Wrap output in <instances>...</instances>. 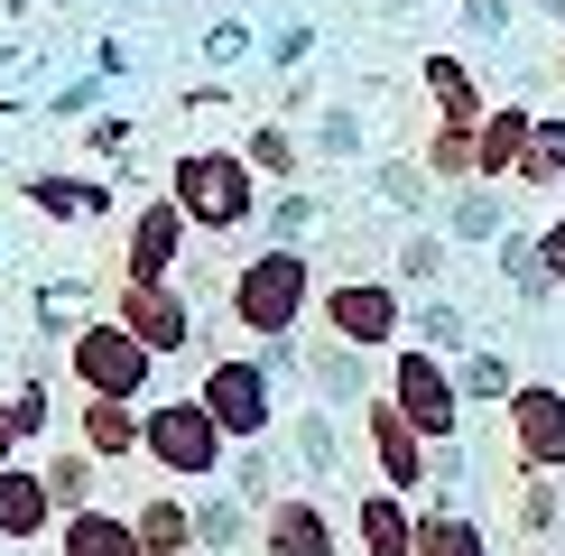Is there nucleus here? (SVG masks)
<instances>
[{
  "mask_svg": "<svg viewBox=\"0 0 565 556\" xmlns=\"http://www.w3.org/2000/svg\"><path fill=\"white\" fill-rule=\"evenodd\" d=\"M520 195H556L565 185V111H537V130H529V158H520Z\"/></svg>",
  "mask_w": 565,
  "mask_h": 556,
  "instance_id": "nucleus-28",
  "label": "nucleus"
},
{
  "mask_svg": "<svg viewBox=\"0 0 565 556\" xmlns=\"http://www.w3.org/2000/svg\"><path fill=\"white\" fill-rule=\"evenodd\" d=\"M417 158H427V177L455 195V185L482 177V121H427V139H417Z\"/></svg>",
  "mask_w": 565,
  "mask_h": 556,
  "instance_id": "nucleus-20",
  "label": "nucleus"
},
{
  "mask_svg": "<svg viewBox=\"0 0 565 556\" xmlns=\"http://www.w3.org/2000/svg\"><path fill=\"white\" fill-rule=\"evenodd\" d=\"M371 353H352V343H334V334H316L306 343V381L324 389V399H343V408H362V399H381L371 389V371H362Z\"/></svg>",
  "mask_w": 565,
  "mask_h": 556,
  "instance_id": "nucleus-22",
  "label": "nucleus"
},
{
  "mask_svg": "<svg viewBox=\"0 0 565 556\" xmlns=\"http://www.w3.org/2000/svg\"><path fill=\"white\" fill-rule=\"evenodd\" d=\"M537 10H547V19H556V29H565V0H537Z\"/></svg>",
  "mask_w": 565,
  "mask_h": 556,
  "instance_id": "nucleus-43",
  "label": "nucleus"
},
{
  "mask_svg": "<svg viewBox=\"0 0 565 556\" xmlns=\"http://www.w3.org/2000/svg\"><path fill=\"white\" fill-rule=\"evenodd\" d=\"M168 195L185 204L195 232H250L269 214V185H260V168H250L242 149H185L168 168Z\"/></svg>",
  "mask_w": 565,
  "mask_h": 556,
  "instance_id": "nucleus-2",
  "label": "nucleus"
},
{
  "mask_svg": "<svg viewBox=\"0 0 565 556\" xmlns=\"http://www.w3.org/2000/svg\"><path fill=\"white\" fill-rule=\"evenodd\" d=\"M111 316H121V324H130L139 343H149L158 362L195 343V297H185L177 278H158V288H149V278H121V297H111Z\"/></svg>",
  "mask_w": 565,
  "mask_h": 556,
  "instance_id": "nucleus-9",
  "label": "nucleus"
},
{
  "mask_svg": "<svg viewBox=\"0 0 565 556\" xmlns=\"http://www.w3.org/2000/svg\"><path fill=\"white\" fill-rule=\"evenodd\" d=\"M510 19H520V0H463V29L473 38H501Z\"/></svg>",
  "mask_w": 565,
  "mask_h": 556,
  "instance_id": "nucleus-38",
  "label": "nucleus"
},
{
  "mask_svg": "<svg viewBox=\"0 0 565 556\" xmlns=\"http://www.w3.org/2000/svg\"><path fill=\"white\" fill-rule=\"evenodd\" d=\"M65 371H75L84 399H149L158 353L130 334L121 316H93V324H75V334H65Z\"/></svg>",
  "mask_w": 565,
  "mask_h": 556,
  "instance_id": "nucleus-7",
  "label": "nucleus"
},
{
  "mask_svg": "<svg viewBox=\"0 0 565 556\" xmlns=\"http://www.w3.org/2000/svg\"><path fill=\"white\" fill-rule=\"evenodd\" d=\"M46 492H56V520H75V510H93V492H103V463H93L84 446L46 455Z\"/></svg>",
  "mask_w": 565,
  "mask_h": 556,
  "instance_id": "nucleus-32",
  "label": "nucleus"
},
{
  "mask_svg": "<svg viewBox=\"0 0 565 556\" xmlns=\"http://www.w3.org/2000/svg\"><path fill=\"white\" fill-rule=\"evenodd\" d=\"M10 417H19V436H46V389L29 381V389H19V399H10Z\"/></svg>",
  "mask_w": 565,
  "mask_h": 556,
  "instance_id": "nucleus-39",
  "label": "nucleus"
},
{
  "mask_svg": "<svg viewBox=\"0 0 565 556\" xmlns=\"http://www.w3.org/2000/svg\"><path fill=\"white\" fill-rule=\"evenodd\" d=\"M139 455H149L168 482H223V473H232V436L214 427V408H204L195 389L149 408V436H139Z\"/></svg>",
  "mask_w": 565,
  "mask_h": 556,
  "instance_id": "nucleus-6",
  "label": "nucleus"
},
{
  "mask_svg": "<svg viewBox=\"0 0 565 556\" xmlns=\"http://www.w3.org/2000/svg\"><path fill=\"white\" fill-rule=\"evenodd\" d=\"M139 436H149V399H84L75 408V446L93 463H130Z\"/></svg>",
  "mask_w": 565,
  "mask_h": 556,
  "instance_id": "nucleus-16",
  "label": "nucleus"
},
{
  "mask_svg": "<svg viewBox=\"0 0 565 556\" xmlns=\"http://www.w3.org/2000/svg\"><path fill=\"white\" fill-rule=\"evenodd\" d=\"M491 260H501V278H510V297H520V307H556V278H547V260H537V232H501V242H491Z\"/></svg>",
  "mask_w": 565,
  "mask_h": 556,
  "instance_id": "nucleus-26",
  "label": "nucleus"
},
{
  "mask_svg": "<svg viewBox=\"0 0 565 556\" xmlns=\"http://www.w3.org/2000/svg\"><path fill=\"white\" fill-rule=\"evenodd\" d=\"M417 93H427L436 121H482V111H491L473 56H455V46H427V56H417Z\"/></svg>",
  "mask_w": 565,
  "mask_h": 556,
  "instance_id": "nucleus-15",
  "label": "nucleus"
},
{
  "mask_svg": "<svg viewBox=\"0 0 565 556\" xmlns=\"http://www.w3.org/2000/svg\"><path fill=\"white\" fill-rule=\"evenodd\" d=\"M537 260H547V278L565 288V214H556V223H537Z\"/></svg>",
  "mask_w": 565,
  "mask_h": 556,
  "instance_id": "nucleus-40",
  "label": "nucleus"
},
{
  "mask_svg": "<svg viewBox=\"0 0 565 556\" xmlns=\"http://www.w3.org/2000/svg\"><path fill=\"white\" fill-rule=\"evenodd\" d=\"M352 547L362 556H417V501L390 492V482H362L352 492Z\"/></svg>",
  "mask_w": 565,
  "mask_h": 556,
  "instance_id": "nucleus-14",
  "label": "nucleus"
},
{
  "mask_svg": "<svg viewBox=\"0 0 565 556\" xmlns=\"http://www.w3.org/2000/svg\"><path fill=\"white\" fill-rule=\"evenodd\" d=\"M288 482H278V463H269V446H232V501H250V510H269Z\"/></svg>",
  "mask_w": 565,
  "mask_h": 556,
  "instance_id": "nucleus-35",
  "label": "nucleus"
},
{
  "mask_svg": "<svg viewBox=\"0 0 565 556\" xmlns=\"http://www.w3.org/2000/svg\"><path fill=\"white\" fill-rule=\"evenodd\" d=\"M316 334L352 343V353H398L408 343V288L398 278H324L316 288Z\"/></svg>",
  "mask_w": 565,
  "mask_h": 556,
  "instance_id": "nucleus-4",
  "label": "nucleus"
},
{
  "mask_svg": "<svg viewBox=\"0 0 565 556\" xmlns=\"http://www.w3.org/2000/svg\"><path fill=\"white\" fill-rule=\"evenodd\" d=\"M250 538H260V556H343V520L316 492H278Z\"/></svg>",
  "mask_w": 565,
  "mask_h": 556,
  "instance_id": "nucleus-11",
  "label": "nucleus"
},
{
  "mask_svg": "<svg viewBox=\"0 0 565 556\" xmlns=\"http://www.w3.org/2000/svg\"><path fill=\"white\" fill-rule=\"evenodd\" d=\"M381 399L408 417L417 436H427V446H463V381H455V362L445 353H427V343H398L390 353V381H381Z\"/></svg>",
  "mask_w": 565,
  "mask_h": 556,
  "instance_id": "nucleus-5",
  "label": "nucleus"
},
{
  "mask_svg": "<svg viewBox=\"0 0 565 556\" xmlns=\"http://www.w3.org/2000/svg\"><path fill=\"white\" fill-rule=\"evenodd\" d=\"M19 446H29V436H19V417H10V399H0V473H10V463H19Z\"/></svg>",
  "mask_w": 565,
  "mask_h": 556,
  "instance_id": "nucleus-42",
  "label": "nucleus"
},
{
  "mask_svg": "<svg viewBox=\"0 0 565 556\" xmlns=\"http://www.w3.org/2000/svg\"><path fill=\"white\" fill-rule=\"evenodd\" d=\"M56 528V492H46V463H10L0 473V538L10 547H29Z\"/></svg>",
  "mask_w": 565,
  "mask_h": 556,
  "instance_id": "nucleus-17",
  "label": "nucleus"
},
{
  "mask_svg": "<svg viewBox=\"0 0 565 556\" xmlns=\"http://www.w3.org/2000/svg\"><path fill=\"white\" fill-rule=\"evenodd\" d=\"M316 139H324V149H334V158H352V149H362V121H352V111H334V121H324Z\"/></svg>",
  "mask_w": 565,
  "mask_h": 556,
  "instance_id": "nucleus-41",
  "label": "nucleus"
},
{
  "mask_svg": "<svg viewBox=\"0 0 565 556\" xmlns=\"http://www.w3.org/2000/svg\"><path fill=\"white\" fill-rule=\"evenodd\" d=\"M297 343H269V353H214L195 381V399L214 408V427L232 446H269L278 436V362H288Z\"/></svg>",
  "mask_w": 565,
  "mask_h": 556,
  "instance_id": "nucleus-3",
  "label": "nucleus"
},
{
  "mask_svg": "<svg viewBox=\"0 0 565 556\" xmlns=\"http://www.w3.org/2000/svg\"><path fill=\"white\" fill-rule=\"evenodd\" d=\"M130 528H139V556H204L195 501H185V492H149V501L130 510Z\"/></svg>",
  "mask_w": 565,
  "mask_h": 556,
  "instance_id": "nucleus-19",
  "label": "nucleus"
},
{
  "mask_svg": "<svg viewBox=\"0 0 565 556\" xmlns=\"http://www.w3.org/2000/svg\"><path fill=\"white\" fill-rule=\"evenodd\" d=\"M371 195H381L390 214H408V223H436L445 185L427 177V158H381V177H371Z\"/></svg>",
  "mask_w": 565,
  "mask_h": 556,
  "instance_id": "nucleus-24",
  "label": "nucleus"
},
{
  "mask_svg": "<svg viewBox=\"0 0 565 556\" xmlns=\"http://www.w3.org/2000/svg\"><path fill=\"white\" fill-rule=\"evenodd\" d=\"M445 260H455V232H445V223H417L408 242H398L390 278H398V288H436V278H445Z\"/></svg>",
  "mask_w": 565,
  "mask_h": 556,
  "instance_id": "nucleus-30",
  "label": "nucleus"
},
{
  "mask_svg": "<svg viewBox=\"0 0 565 556\" xmlns=\"http://www.w3.org/2000/svg\"><path fill=\"white\" fill-rule=\"evenodd\" d=\"M362 446H371V482H390V492H408V501L436 492V446L390 399H362Z\"/></svg>",
  "mask_w": 565,
  "mask_h": 556,
  "instance_id": "nucleus-8",
  "label": "nucleus"
},
{
  "mask_svg": "<svg viewBox=\"0 0 565 556\" xmlns=\"http://www.w3.org/2000/svg\"><path fill=\"white\" fill-rule=\"evenodd\" d=\"M306 223H316V204H306L297 185H278V195H269V232H278V242H306Z\"/></svg>",
  "mask_w": 565,
  "mask_h": 556,
  "instance_id": "nucleus-37",
  "label": "nucleus"
},
{
  "mask_svg": "<svg viewBox=\"0 0 565 556\" xmlns=\"http://www.w3.org/2000/svg\"><path fill=\"white\" fill-rule=\"evenodd\" d=\"M242 510H250V501H232V492H204V501H195V538H204V556L242 538Z\"/></svg>",
  "mask_w": 565,
  "mask_h": 556,
  "instance_id": "nucleus-36",
  "label": "nucleus"
},
{
  "mask_svg": "<svg viewBox=\"0 0 565 556\" xmlns=\"http://www.w3.org/2000/svg\"><path fill=\"white\" fill-rule=\"evenodd\" d=\"M501 417H510V463H529V473H565V389L556 381H520Z\"/></svg>",
  "mask_w": 565,
  "mask_h": 556,
  "instance_id": "nucleus-10",
  "label": "nucleus"
},
{
  "mask_svg": "<svg viewBox=\"0 0 565 556\" xmlns=\"http://www.w3.org/2000/svg\"><path fill=\"white\" fill-rule=\"evenodd\" d=\"M510 214H520V185H482V177H473V185H455V195L436 204V223L455 232V250H491L501 232H520Z\"/></svg>",
  "mask_w": 565,
  "mask_h": 556,
  "instance_id": "nucleus-13",
  "label": "nucleus"
},
{
  "mask_svg": "<svg viewBox=\"0 0 565 556\" xmlns=\"http://www.w3.org/2000/svg\"><path fill=\"white\" fill-rule=\"evenodd\" d=\"M29 204H38V214H56V223H84V214H103V185H93V177H56V168H46V177H29Z\"/></svg>",
  "mask_w": 565,
  "mask_h": 556,
  "instance_id": "nucleus-33",
  "label": "nucleus"
},
{
  "mask_svg": "<svg viewBox=\"0 0 565 556\" xmlns=\"http://www.w3.org/2000/svg\"><path fill=\"white\" fill-rule=\"evenodd\" d=\"M316 260H306L297 242H269V250H250L242 269H232V288H223V307H232V324H242L250 343H297L306 334V316H316Z\"/></svg>",
  "mask_w": 565,
  "mask_h": 556,
  "instance_id": "nucleus-1",
  "label": "nucleus"
},
{
  "mask_svg": "<svg viewBox=\"0 0 565 556\" xmlns=\"http://www.w3.org/2000/svg\"><path fill=\"white\" fill-rule=\"evenodd\" d=\"M417 556H491V528L473 520V510L417 501Z\"/></svg>",
  "mask_w": 565,
  "mask_h": 556,
  "instance_id": "nucleus-25",
  "label": "nucleus"
},
{
  "mask_svg": "<svg viewBox=\"0 0 565 556\" xmlns=\"http://www.w3.org/2000/svg\"><path fill=\"white\" fill-rule=\"evenodd\" d=\"M185 232H195V223H185V204H177V195H149V204L130 214L121 278H149V288H158V278H177V260H185Z\"/></svg>",
  "mask_w": 565,
  "mask_h": 556,
  "instance_id": "nucleus-12",
  "label": "nucleus"
},
{
  "mask_svg": "<svg viewBox=\"0 0 565 556\" xmlns=\"http://www.w3.org/2000/svg\"><path fill=\"white\" fill-rule=\"evenodd\" d=\"M242 158L260 168V185H297V177H306V139H297L288 121H260V130L242 139Z\"/></svg>",
  "mask_w": 565,
  "mask_h": 556,
  "instance_id": "nucleus-29",
  "label": "nucleus"
},
{
  "mask_svg": "<svg viewBox=\"0 0 565 556\" xmlns=\"http://www.w3.org/2000/svg\"><path fill=\"white\" fill-rule=\"evenodd\" d=\"M65 556H139V528H130V510H75L65 520Z\"/></svg>",
  "mask_w": 565,
  "mask_h": 556,
  "instance_id": "nucleus-27",
  "label": "nucleus"
},
{
  "mask_svg": "<svg viewBox=\"0 0 565 556\" xmlns=\"http://www.w3.org/2000/svg\"><path fill=\"white\" fill-rule=\"evenodd\" d=\"M529 130H537L529 103H491V111H482V185H510V177H520Z\"/></svg>",
  "mask_w": 565,
  "mask_h": 556,
  "instance_id": "nucleus-21",
  "label": "nucleus"
},
{
  "mask_svg": "<svg viewBox=\"0 0 565 556\" xmlns=\"http://www.w3.org/2000/svg\"><path fill=\"white\" fill-rule=\"evenodd\" d=\"M278 427H288V455H297V473H306V482H334V473H343V436H334V408H288Z\"/></svg>",
  "mask_w": 565,
  "mask_h": 556,
  "instance_id": "nucleus-23",
  "label": "nucleus"
},
{
  "mask_svg": "<svg viewBox=\"0 0 565 556\" xmlns=\"http://www.w3.org/2000/svg\"><path fill=\"white\" fill-rule=\"evenodd\" d=\"M455 381H463V408H510L520 371H510V353H491V343H473V353L455 362Z\"/></svg>",
  "mask_w": 565,
  "mask_h": 556,
  "instance_id": "nucleus-31",
  "label": "nucleus"
},
{
  "mask_svg": "<svg viewBox=\"0 0 565 556\" xmlns=\"http://www.w3.org/2000/svg\"><path fill=\"white\" fill-rule=\"evenodd\" d=\"M408 343H427V353L463 362V353H473V324H463V307H445V297H427V307H408Z\"/></svg>",
  "mask_w": 565,
  "mask_h": 556,
  "instance_id": "nucleus-34",
  "label": "nucleus"
},
{
  "mask_svg": "<svg viewBox=\"0 0 565 556\" xmlns=\"http://www.w3.org/2000/svg\"><path fill=\"white\" fill-rule=\"evenodd\" d=\"M510 520H520L529 547H556L565 538V473H529V463H510Z\"/></svg>",
  "mask_w": 565,
  "mask_h": 556,
  "instance_id": "nucleus-18",
  "label": "nucleus"
}]
</instances>
